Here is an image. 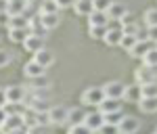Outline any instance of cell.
<instances>
[{
	"instance_id": "1",
	"label": "cell",
	"mask_w": 157,
	"mask_h": 134,
	"mask_svg": "<svg viewBox=\"0 0 157 134\" xmlns=\"http://www.w3.org/2000/svg\"><path fill=\"white\" fill-rule=\"evenodd\" d=\"M105 101V90L103 86H90L82 92V103L88 107H98L101 103Z\"/></svg>"
},
{
	"instance_id": "2",
	"label": "cell",
	"mask_w": 157,
	"mask_h": 134,
	"mask_svg": "<svg viewBox=\"0 0 157 134\" xmlns=\"http://www.w3.org/2000/svg\"><path fill=\"white\" fill-rule=\"evenodd\" d=\"M121 38H124V29H121V23L117 21L115 25H111L109 21V29H107V36H105V44L107 46H120L121 44Z\"/></svg>"
},
{
	"instance_id": "3",
	"label": "cell",
	"mask_w": 157,
	"mask_h": 134,
	"mask_svg": "<svg viewBox=\"0 0 157 134\" xmlns=\"http://www.w3.org/2000/svg\"><path fill=\"white\" fill-rule=\"evenodd\" d=\"M25 126V117L23 113H9V117H6V122L2 124V134H11L13 130H17V128H23Z\"/></svg>"
},
{
	"instance_id": "4",
	"label": "cell",
	"mask_w": 157,
	"mask_h": 134,
	"mask_svg": "<svg viewBox=\"0 0 157 134\" xmlns=\"http://www.w3.org/2000/svg\"><path fill=\"white\" fill-rule=\"evenodd\" d=\"M48 117L52 126H63L67 124V117H69V109L63 107V105H57V107H50L48 109Z\"/></svg>"
},
{
	"instance_id": "5",
	"label": "cell",
	"mask_w": 157,
	"mask_h": 134,
	"mask_svg": "<svg viewBox=\"0 0 157 134\" xmlns=\"http://www.w3.org/2000/svg\"><path fill=\"white\" fill-rule=\"evenodd\" d=\"M134 78H136V82H138V84H151V82H157V71H155V67L143 65V67H138V69H136Z\"/></svg>"
},
{
	"instance_id": "6",
	"label": "cell",
	"mask_w": 157,
	"mask_h": 134,
	"mask_svg": "<svg viewBox=\"0 0 157 134\" xmlns=\"http://www.w3.org/2000/svg\"><path fill=\"white\" fill-rule=\"evenodd\" d=\"M6 98H9V103L13 105H23L25 98H27V92H25L23 86H6Z\"/></svg>"
},
{
	"instance_id": "7",
	"label": "cell",
	"mask_w": 157,
	"mask_h": 134,
	"mask_svg": "<svg viewBox=\"0 0 157 134\" xmlns=\"http://www.w3.org/2000/svg\"><path fill=\"white\" fill-rule=\"evenodd\" d=\"M103 90H105V97H109V98H124L126 84H124V82H117V80H113V82H107V84L103 86Z\"/></svg>"
},
{
	"instance_id": "8",
	"label": "cell",
	"mask_w": 157,
	"mask_h": 134,
	"mask_svg": "<svg viewBox=\"0 0 157 134\" xmlns=\"http://www.w3.org/2000/svg\"><path fill=\"white\" fill-rule=\"evenodd\" d=\"M44 71H46V67H42L36 59H32V61H27L23 65V73H25V78H29V80H38V78H42Z\"/></svg>"
},
{
	"instance_id": "9",
	"label": "cell",
	"mask_w": 157,
	"mask_h": 134,
	"mask_svg": "<svg viewBox=\"0 0 157 134\" xmlns=\"http://www.w3.org/2000/svg\"><path fill=\"white\" fill-rule=\"evenodd\" d=\"M140 130V122L134 115H124V120L120 122V134H136Z\"/></svg>"
},
{
	"instance_id": "10",
	"label": "cell",
	"mask_w": 157,
	"mask_h": 134,
	"mask_svg": "<svg viewBox=\"0 0 157 134\" xmlns=\"http://www.w3.org/2000/svg\"><path fill=\"white\" fill-rule=\"evenodd\" d=\"M27 103V107H29V111H34V113H40V111H48V101L44 98V94H40V97H32V98H25Z\"/></svg>"
},
{
	"instance_id": "11",
	"label": "cell",
	"mask_w": 157,
	"mask_h": 134,
	"mask_svg": "<svg viewBox=\"0 0 157 134\" xmlns=\"http://www.w3.org/2000/svg\"><path fill=\"white\" fill-rule=\"evenodd\" d=\"M23 48L27 52H38V50L44 48V40H42V36H36V34L29 32V36L25 38V42H23Z\"/></svg>"
},
{
	"instance_id": "12",
	"label": "cell",
	"mask_w": 157,
	"mask_h": 134,
	"mask_svg": "<svg viewBox=\"0 0 157 134\" xmlns=\"http://www.w3.org/2000/svg\"><path fill=\"white\" fill-rule=\"evenodd\" d=\"M86 126L92 130V132H98V128L105 124V113L103 111H94V113H88L86 115Z\"/></svg>"
},
{
	"instance_id": "13",
	"label": "cell",
	"mask_w": 157,
	"mask_h": 134,
	"mask_svg": "<svg viewBox=\"0 0 157 134\" xmlns=\"http://www.w3.org/2000/svg\"><path fill=\"white\" fill-rule=\"evenodd\" d=\"M73 13L80 15V17H90V15L94 13V4H92V0H75V4H73Z\"/></svg>"
},
{
	"instance_id": "14",
	"label": "cell",
	"mask_w": 157,
	"mask_h": 134,
	"mask_svg": "<svg viewBox=\"0 0 157 134\" xmlns=\"http://www.w3.org/2000/svg\"><path fill=\"white\" fill-rule=\"evenodd\" d=\"M143 98V88L140 84L136 82L132 86H126V92H124V101H128V103H138Z\"/></svg>"
},
{
	"instance_id": "15",
	"label": "cell",
	"mask_w": 157,
	"mask_h": 134,
	"mask_svg": "<svg viewBox=\"0 0 157 134\" xmlns=\"http://www.w3.org/2000/svg\"><path fill=\"white\" fill-rule=\"evenodd\" d=\"M29 36V27H9V40L15 44H23Z\"/></svg>"
},
{
	"instance_id": "16",
	"label": "cell",
	"mask_w": 157,
	"mask_h": 134,
	"mask_svg": "<svg viewBox=\"0 0 157 134\" xmlns=\"http://www.w3.org/2000/svg\"><path fill=\"white\" fill-rule=\"evenodd\" d=\"M126 13H130V11H128V9H126L121 2H115V0H113V4L109 6L107 15H109V19H111V21H121Z\"/></svg>"
},
{
	"instance_id": "17",
	"label": "cell",
	"mask_w": 157,
	"mask_h": 134,
	"mask_svg": "<svg viewBox=\"0 0 157 134\" xmlns=\"http://www.w3.org/2000/svg\"><path fill=\"white\" fill-rule=\"evenodd\" d=\"M151 44H153V42H149V40H138V42L134 44V48L130 50V57H134V59H143L147 52H149Z\"/></svg>"
},
{
	"instance_id": "18",
	"label": "cell",
	"mask_w": 157,
	"mask_h": 134,
	"mask_svg": "<svg viewBox=\"0 0 157 134\" xmlns=\"http://www.w3.org/2000/svg\"><path fill=\"white\" fill-rule=\"evenodd\" d=\"M97 109H98V111H103V113L120 111V109H121V98H109V97H105V101L98 105Z\"/></svg>"
},
{
	"instance_id": "19",
	"label": "cell",
	"mask_w": 157,
	"mask_h": 134,
	"mask_svg": "<svg viewBox=\"0 0 157 134\" xmlns=\"http://www.w3.org/2000/svg\"><path fill=\"white\" fill-rule=\"evenodd\" d=\"M34 59H36L42 67H46L48 69L50 65L55 63V55L50 52V50H46V48H42V50H38V52H34Z\"/></svg>"
},
{
	"instance_id": "20",
	"label": "cell",
	"mask_w": 157,
	"mask_h": 134,
	"mask_svg": "<svg viewBox=\"0 0 157 134\" xmlns=\"http://www.w3.org/2000/svg\"><path fill=\"white\" fill-rule=\"evenodd\" d=\"M29 32L32 34H36V36H46V25L42 21V17L38 15V17H29Z\"/></svg>"
},
{
	"instance_id": "21",
	"label": "cell",
	"mask_w": 157,
	"mask_h": 134,
	"mask_svg": "<svg viewBox=\"0 0 157 134\" xmlns=\"http://www.w3.org/2000/svg\"><path fill=\"white\" fill-rule=\"evenodd\" d=\"M86 113L82 107H75V109H69V117H67V126H75V124H84L86 122Z\"/></svg>"
},
{
	"instance_id": "22",
	"label": "cell",
	"mask_w": 157,
	"mask_h": 134,
	"mask_svg": "<svg viewBox=\"0 0 157 134\" xmlns=\"http://www.w3.org/2000/svg\"><path fill=\"white\" fill-rule=\"evenodd\" d=\"M27 6H29V0H9V9L6 11L11 15H25Z\"/></svg>"
},
{
	"instance_id": "23",
	"label": "cell",
	"mask_w": 157,
	"mask_h": 134,
	"mask_svg": "<svg viewBox=\"0 0 157 134\" xmlns=\"http://www.w3.org/2000/svg\"><path fill=\"white\" fill-rule=\"evenodd\" d=\"M138 109L143 113H155L157 111V97H143L138 101Z\"/></svg>"
},
{
	"instance_id": "24",
	"label": "cell",
	"mask_w": 157,
	"mask_h": 134,
	"mask_svg": "<svg viewBox=\"0 0 157 134\" xmlns=\"http://www.w3.org/2000/svg\"><path fill=\"white\" fill-rule=\"evenodd\" d=\"M40 17H42L44 25H46V29H55V27L61 23V15L59 13H40Z\"/></svg>"
},
{
	"instance_id": "25",
	"label": "cell",
	"mask_w": 157,
	"mask_h": 134,
	"mask_svg": "<svg viewBox=\"0 0 157 134\" xmlns=\"http://www.w3.org/2000/svg\"><path fill=\"white\" fill-rule=\"evenodd\" d=\"M109 15L107 13H103V11H94L90 17H88V23L90 25H109Z\"/></svg>"
},
{
	"instance_id": "26",
	"label": "cell",
	"mask_w": 157,
	"mask_h": 134,
	"mask_svg": "<svg viewBox=\"0 0 157 134\" xmlns=\"http://www.w3.org/2000/svg\"><path fill=\"white\" fill-rule=\"evenodd\" d=\"M107 29H109V25H90L88 34H90V38H92V40H105Z\"/></svg>"
},
{
	"instance_id": "27",
	"label": "cell",
	"mask_w": 157,
	"mask_h": 134,
	"mask_svg": "<svg viewBox=\"0 0 157 134\" xmlns=\"http://www.w3.org/2000/svg\"><path fill=\"white\" fill-rule=\"evenodd\" d=\"M140 61H143V65H149V67H155L157 69V46H151L149 52H147Z\"/></svg>"
},
{
	"instance_id": "28",
	"label": "cell",
	"mask_w": 157,
	"mask_h": 134,
	"mask_svg": "<svg viewBox=\"0 0 157 134\" xmlns=\"http://www.w3.org/2000/svg\"><path fill=\"white\" fill-rule=\"evenodd\" d=\"M9 27H29V17H25V15H11Z\"/></svg>"
},
{
	"instance_id": "29",
	"label": "cell",
	"mask_w": 157,
	"mask_h": 134,
	"mask_svg": "<svg viewBox=\"0 0 157 134\" xmlns=\"http://www.w3.org/2000/svg\"><path fill=\"white\" fill-rule=\"evenodd\" d=\"M121 29H124V34H128V36H140V27H138V23H134V21H128V23L121 25Z\"/></svg>"
},
{
	"instance_id": "30",
	"label": "cell",
	"mask_w": 157,
	"mask_h": 134,
	"mask_svg": "<svg viewBox=\"0 0 157 134\" xmlns=\"http://www.w3.org/2000/svg\"><path fill=\"white\" fill-rule=\"evenodd\" d=\"M59 4H57V0H44L42 4H40V13H59Z\"/></svg>"
},
{
	"instance_id": "31",
	"label": "cell",
	"mask_w": 157,
	"mask_h": 134,
	"mask_svg": "<svg viewBox=\"0 0 157 134\" xmlns=\"http://www.w3.org/2000/svg\"><path fill=\"white\" fill-rule=\"evenodd\" d=\"M136 42H138V38H136V36H128V34H124L120 46H121L124 50H128V52H130V50L134 48V44H136Z\"/></svg>"
},
{
	"instance_id": "32",
	"label": "cell",
	"mask_w": 157,
	"mask_h": 134,
	"mask_svg": "<svg viewBox=\"0 0 157 134\" xmlns=\"http://www.w3.org/2000/svg\"><path fill=\"white\" fill-rule=\"evenodd\" d=\"M67 134H94L86 124H75V126H69Z\"/></svg>"
},
{
	"instance_id": "33",
	"label": "cell",
	"mask_w": 157,
	"mask_h": 134,
	"mask_svg": "<svg viewBox=\"0 0 157 134\" xmlns=\"http://www.w3.org/2000/svg\"><path fill=\"white\" fill-rule=\"evenodd\" d=\"M121 120H124V113H121V109H120V111H111V113H105V122H109V124L120 126Z\"/></svg>"
},
{
	"instance_id": "34",
	"label": "cell",
	"mask_w": 157,
	"mask_h": 134,
	"mask_svg": "<svg viewBox=\"0 0 157 134\" xmlns=\"http://www.w3.org/2000/svg\"><path fill=\"white\" fill-rule=\"evenodd\" d=\"M97 134H120V126H115V124H109L105 122L101 128H98Z\"/></svg>"
},
{
	"instance_id": "35",
	"label": "cell",
	"mask_w": 157,
	"mask_h": 134,
	"mask_svg": "<svg viewBox=\"0 0 157 134\" xmlns=\"http://www.w3.org/2000/svg\"><path fill=\"white\" fill-rule=\"evenodd\" d=\"M140 88H143V97H157V82L140 84Z\"/></svg>"
},
{
	"instance_id": "36",
	"label": "cell",
	"mask_w": 157,
	"mask_h": 134,
	"mask_svg": "<svg viewBox=\"0 0 157 134\" xmlns=\"http://www.w3.org/2000/svg\"><path fill=\"white\" fill-rule=\"evenodd\" d=\"M92 4H94V11L107 13V11H109V6L113 4V0H92Z\"/></svg>"
},
{
	"instance_id": "37",
	"label": "cell",
	"mask_w": 157,
	"mask_h": 134,
	"mask_svg": "<svg viewBox=\"0 0 157 134\" xmlns=\"http://www.w3.org/2000/svg\"><path fill=\"white\" fill-rule=\"evenodd\" d=\"M145 23L147 25H157V9L145 11Z\"/></svg>"
},
{
	"instance_id": "38",
	"label": "cell",
	"mask_w": 157,
	"mask_h": 134,
	"mask_svg": "<svg viewBox=\"0 0 157 134\" xmlns=\"http://www.w3.org/2000/svg\"><path fill=\"white\" fill-rule=\"evenodd\" d=\"M11 61H13L11 52H9V50H4V48H0V69H2V67H6V65H11Z\"/></svg>"
},
{
	"instance_id": "39",
	"label": "cell",
	"mask_w": 157,
	"mask_h": 134,
	"mask_svg": "<svg viewBox=\"0 0 157 134\" xmlns=\"http://www.w3.org/2000/svg\"><path fill=\"white\" fill-rule=\"evenodd\" d=\"M147 40L157 44V25H147Z\"/></svg>"
},
{
	"instance_id": "40",
	"label": "cell",
	"mask_w": 157,
	"mask_h": 134,
	"mask_svg": "<svg viewBox=\"0 0 157 134\" xmlns=\"http://www.w3.org/2000/svg\"><path fill=\"white\" fill-rule=\"evenodd\" d=\"M9 23H11V13L2 11L0 13V27H9Z\"/></svg>"
},
{
	"instance_id": "41",
	"label": "cell",
	"mask_w": 157,
	"mask_h": 134,
	"mask_svg": "<svg viewBox=\"0 0 157 134\" xmlns=\"http://www.w3.org/2000/svg\"><path fill=\"white\" fill-rule=\"evenodd\" d=\"M57 4H59V9H73V4H75V0H57Z\"/></svg>"
},
{
	"instance_id": "42",
	"label": "cell",
	"mask_w": 157,
	"mask_h": 134,
	"mask_svg": "<svg viewBox=\"0 0 157 134\" xmlns=\"http://www.w3.org/2000/svg\"><path fill=\"white\" fill-rule=\"evenodd\" d=\"M9 98H6V88H0V107H6Z\"/></svg>"
},
{
	"instance_id": "43",
	"label": "cell",
	"mask_w": 157,
	"mask_h": 134,
	"mask_svg": "<svg viewBox=\"0 0 157 134\" xmlns=\"http://www.w3.org/2000/svg\"><path fill=\"white\" fill-rule=\"evenodd\" d=\"M6 117H9V111H6V107H0V128H2V124L6 122Z\"/></svg>"
},
{
	"instance_id": "44",
	"label": "cell",
	"mask_w": 157,
	"mask_h": 134,
	"mask_svg": "<svg viewBox=\"0 0 157 134\" xmlns=\"http://www.w3.org/2000/svg\"><path fill=\"white\" fill-rule=\"evenodd\" d=\"M11 134H29V132H27V126H23V128H17V130H13Z\"/></svg>"
},
{
	"instance_id": "45",
	"label": "cell",
	"mask_w": 157,
	"mask_h": 134,
	"mask_svg": "<svg viewBox=\"0 0 157 134\" xmlns=\"http://www.w3.org/2000/svg\"><path fill=\"white\" fill-rule=\"evenodd\" d=\"M153 134H157V130H155V132H153Z\"/></svg>"
},
{
	"instance_id": "46",
	"label": "cell",
	"mask_w": 157,
	"mask_h": 134,
	"mask_svg": "<svg viewBox=\"0 0 157 134\" xmlns=\"http://www.w3.org/2000/svg\"><path fill=\"white\" fill-rule=\"evenodd\" d=\"M155 46H157V44H155Z\"/></svg>"
},
{
	"instance_id": "47",
	"label": "cell",
	"mask_w": 157,
	"mask_h": 134,
	"mask_svg": "<svg viewBox=\"0 0 157 134\" xmlns=\"http://www.w3.org/2000/svg\"><path fill=\"white\" fill-rule=\"evenodd\" d=\"M94 134H97V132H94Z\"/></svg>"
}]
</instances>
